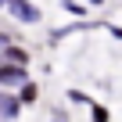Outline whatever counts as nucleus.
I'll use <instances>...</instances> for the list:
<instances>
[{
  "label": "nucleus",
  "instance_id": "9d476101",
  "mask_svg": "<svg viewBox=\"0 0 122 122\" xmlns=\"http://www.w3.org/2000/svg\"><path fill=\"white\" fill-rule=\"evenodd\" d=\"M0 4H7V0H0Z\"/></svg>",
  "mask_w": 122,
  "mask_h": 122
},
{
  "label": "nucleus",
  "instance_id": "6e6552de",
  "mask_svg": "<svg viewBox=\"0 0 122 122\" xmlns=\"http://www.w3.org/2000/svg\"><path fill=\"white\" fill-rule=\"evenodd\" d=\"M50 122H68V115H65V111H57V115H54Z\"/></svg>",
  "mask_w": 122,
  "mask_h": 122
},
{
  "label": "nucleus",
  "instance_id": "20e7f679",
  "mask_svg": "<svg viewBox=\"0 0 122 122\" xmlns=\"http://www.w3.org/2000/svg\"><path fill=\"white\" fill-rule=\"evenodd\" d=\"M7 50V61H11V65H29V50H22V47H4Z\"/></svg>",
  "mask_w": 122,
  "mask_h": 122
},
{
  "label": "nucleus",
  "instance_id": "1a4fd4ad",
  "mask_svg": "<svg viewBox=\"0 0 122 122\" xmlns=\"http://www.w3.org/2000/svg\"><path fill=\"white\" fill-rule=\"evenodd\" d=\"M7 43H11V40H7V36H4V32H0V50H4V47H7Z\"/></svg>",
  "mask_w": 122,
  "mask_h": 122
},
{
  "label": "nucleus",
  "instance_id": "0eeeda50",
  "mask_svg": "<svg viewBox=\"0 0 122 122\" xmlns=\"http://www.w3.org/2000/svg\"><path fill=\"white\" fill-rule=\"evenodd\" d=\"M90 118H93V122H108V108H101V104H90Z\"/></svg>",
  "mask_w": 122,
  "mask_h": 122
},
{
  "label": "nucleus",
  "instance_id": "f257e3e1",
  "mask_svg": "<svg viewBox=\"0 0 122 122\" xmlns=\"http://www.w3.org/2000/svg\"><path fill=\"white\" fill-rule=\"evenodd\" d=\"M7 11H11L18 22H25V25H36V22L43 18V11H40L36 4H29V0H7Z\"/></svg>",
  "mask_w": 122,
  "mask_h": 122
},
{
  "label": "nucleus",
  "instance_id": "423d86ee",
  "mask_svg": "<svg viewBox=\"0 0 122 122\" xmlns=\"http://www.w3.org/2000/svg\"><path fill=\"white\" fill-rule=\"evenodd\" d=\"M65 97H68V101H72V104H93V101H90V97H86V93H83V90H68V93H65Z\"/></svg>",
  "mask_w": 122,
  "mask_h": 122
},
{
  "label": "nucleus",
  "instance_id": "7ed1b4c3",
  "mask_svg": "<svg viewBox=\"0 0 122 122\" xmlns=\"http://www.w3.org/2000/svg\"><path fill=\"white\" fill-rule=\"evenodd\" d=\"M18 97H0V118H4V122H11L15 115H18Z\"/></svg>",
  "mask_w": 122,
  "mask_h": 122
},
{
  "label": "nucleus",
  "instance_id": "f03ea898",
  "mask_svg": "<svg viewBox=\"0 0 122 122\" xmlns=\"http://www.w3.org/2000/svg\"><path fill=\"white\" fill-rule=\"evenodd\" d=\"M29 83V68L25 65H4V61H0V86H25Z\"/></svg>",
  "mask_w": 122,
  "mask_h": 122
},
{
  "label": "nucleus",
  "instance_id": "39448f33",
  "mask_svg": "<svg viewBox=\"0 0 122 122\" xmlns=\"http://www.w3.org/2000/svg\"><path fill=\"white\" fill-rule=\"evenodd\" d=\"M36 93H40V90H36V83H25V86H22V93H18V104H22V108H25V104H36Z\"/></svg>",
  "mask_w": 122,
  "mask_h": 122
}]
</instances>
